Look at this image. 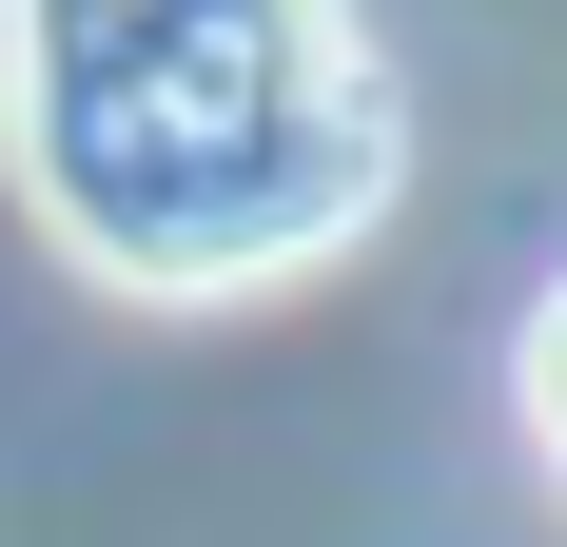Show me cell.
Segmentation results:
<instances>
[{
    "label": "cell",
    "mask_w": 567,
    "mask_h": 547,
    "mask_svg": "<svg viewBox=\"0 0 567 547\" xmlns=\"http://www.w3.org/2000/svg\"><path fill=\"white\" fill-rule=\"evenodd\" d=\"M0 137L20 216L137 313L333 274L411 176L352 0H0Z\"/></svg>",
    "instance_id": "6da1fadb"
},
{
    "label": "cell",
    "mask_w": 567,
    "mask_h": 547,
    "mask_svg": "<svg viewBox=\"0 0 567 547\" xmlns=\"http://www.w3.org/2000/svg\"><path fill=\"white\" fill-rule=\"evenodd\" d=\"M509 391H528V450L567 469V274H548V313H528V352H509Z\"/></svg>",
    "instance_id": "7a4b0ae2"
}]
</instances>
